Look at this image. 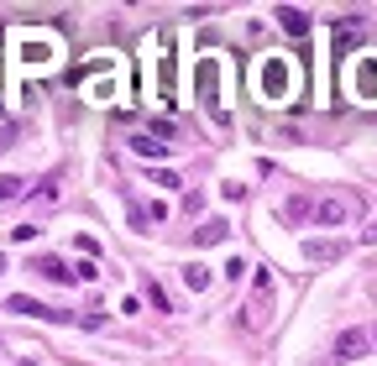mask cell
I'll return each mask as SVG.
<instances>
[{"mask_svg": "<svg viewBox=\"0 0 377 366\" xmlns=\"http://www.w3.org/2000/svg\"><path fill=\"white\" fill-rule=\"evenodd\" d=\"M37 199H43V205H52V199H58V178H43V188H32Z\"/></svg>", "mask_w": 377, "mask_h": 366, "instance_id": "ac0fdd59", "label": "cell"}, {"mask_svg": "<svg viewBox=\"0 0 377 366\" xmlns=\"http://www.w3.org/2000/svg\"><path fill=\"white\" fill-rule=\"evenodd\" d=\"M361 241H367V246H372V241H377V225H372V230H361Z\"/></svg>", "mask_w": 377, "mask_h": 366, "instance_id": "44dd1931", "label": "cell"}, {"mask_svg": "<svg viewBox=\"0 0 377 366\" xmlns=\"http://www.w3.org/2000/svg\"><path fill=\"white\" fill-rule=\"evenodd\" d=\"M372 345H377V330H372Z\"/></svg>", "mask_w": 377, "mask_h": 366, "instance_id": "603a6c76", "label": "cell"}, {"mask_svg": "<svg viewBox=\"0 0 377 366\" xmlns=\"http://www.w3.org/2000/svg\"><path fill=\"white\" fill-rule=\"evenodd\" d=\"M21 188H26V183L16 178V173H0V205H11V199H16Z\"/></svg>", "mask_w": 377, "mask_h": 366, "instance_id": "4fadbf2b", "label": "cell"}, {"mask_svg": "<svg viewBox=\"0 0 377 366\" xmlns=\"http://www.w3.org/2000/svg\"><path fill=\"white\" fill-rule=\"evenodd\" d=\"M273 21H278L288 37H304V32H309V16H304L299 6H278V11H273Z\"/></svg>", "mask_w": 377, "mask_h": 366, "instance_id": "9c48e42d", "label": "cell"}, {"mask_svg": "<svg viewBox=\"0 0 377 366\" xmlns=\"http://www.w3.org/2000/svg\"><path fill=\"white\" fill-rule=\"evenodd\" d=\"M257 89H262V100H288V89H293V69H288V58H262V69H257Z\"/></svg>", "mask_w": 377, "mask_h": 366, "instance_id": "6da1fadb", "label": "cell"}, {"mask_svg": "<svg viewBox=\"0 0 377 366\" xmlns=\"http://www.w3.org/2000/svg\"><path fill=\"white\" fill-rule=\"evenodd\" d=\"M131 152H137V157H147V162H163V157H168V147H163V137L142 131V137H131Z\"/></svg>", "mask_w": 377, "mask_h": 366, "instance_id": "30bf717a", "label": "cell"}, {"mask_svg": "<svg viewBox=\"0 0 377 366\" xmlns=\"http://www.w3.org/2000/svg\"><path fill=\"white\" fill-rule=\"evenodd\" d=\"M304 256H309V262H320V267H330V262H341V256H346V241H304Z\"/></svg>", "mask_w": 377, "mask_h": 366, "instance_id": "52a82bcc", "label": "cell"}, {"mask_svg": "<svg viewBox=\"0 0 377 366\" xmlns=\"http://www.w3.org/2000/svg\"><path fill=\"white\" fill-rule=\"evenodd\" d=\"M184 288H188V293H205V288H210V267H205V262H188V267H184Z\"/></svg>", "mask_w": 377, "mask_h": 366, "instance_id": "7c38bea8", "label": "cell"}, {"mask_svg": "<svg viewBox=\"0 0 377 366\" xmlns=\"http://www.w3.org/2000/svg\"><path fill=\"white\" fill-rule=\"evenodd\" d=\"M147 304H152V309H157V314H168V293H163V288H157V282H152V278H147Z\"/></svg>", "mask_w": 377, "mask_h": 366, "instance_id": "9a60e30c", "label": "cell"}, {"mask_svg": "<svg viewBox=\"0 0 377 366\" xmlns=\"http://www.w3.org/2000/svg\"><path fill=\"white\" fill-rule=\"evenodd\" d=\"M351 89L361 94V100H377V63H372V58H361V69H356V79H351Z\"/></svg>", "mask_w": 377, "mask_h": 366, "instance_id": "8fae6325", "label": "cell"}, {"mask_svg": "<svg viewBox=\"0 0 377 366\" xmlns=\"http://www.w3.org/2000/svg\"><path fill=\"white\" fill-rule=\"evenodd\" d=\"M152 183H157V188H179V178H173L168 168H157V173H152Z\"/></svg>", "mask_w": 377, "mask_h": 366, "instance_id": "ffe728a7", "label": "cell"}, {"mask_svg": "<svg viewBox=\"0 0 377 366\" xmlns=\"http://www.w3.org/2000/svg\"><path fill=\"white\" fill-rule=\"evenodd\" d=\"M0 273H6V251H0Z\"/></svg>", "mask_w": 377, "mask_h": 366, "instance_id": "7402d4cb", "label": "cell"}, {"mask_svg": "<svg viewBox=\"0 0 377 366\" xmlns=\"http://www.w3.org/2000/svg\"><path fill=\"white\" fill-rule=\"evenodd\" d=\"M32 273H37V278H47V282H79V278H74V267H69V262H58V256H37Z\"/></svg>", "mask_w": 377, "mask_h": 366, "instance_id": "ba28073f", "label": "cell"}, {"mask_svg": "<svg viewBox=\"0 0 377 366\" xmlns=\"http://www.w3.org/2000/svg\"><path fill=\"white\" fill-rule=\"evenodd\" d=\"M37 236H43V225H32V220H21L16 230H11V241H21V246H26V241H37Z\"/></svg>", "mask_w": 377, "mask_h": 366, "instance_id": "2e32d148", "label": "cell"}, {"mask_svg": "<svg viewBox=\"0 0 377 366\" xmlns=\"http://www.w3.org/2000/svg\"><path fill=\"white\" fill-rule=\"evenodd\" d=\"M6 314H21V319H52V324H63V319H69V309H47V304H37V298H26V293H11V298H6Z\"/></svg>", "mask_w": 377, "mask_h": 366, "instance_id": "5b68a950", "label": "cell"}, {"mask_svg": "<svg viewBox=\"0 0 377 366\" xmlns=\"http://www.w3.org/2000/svg\"><path fill=\"white\" fill-rule=\"evenodd\" d=\"M215 79H220V58H205V63H199V100H205L210 120H220V126H225V110H220V89H215Z\"/></svg>", "mask_w": 377, "mask_h": 366, "instance_id": "277c9868", "label": "cell"}, {"mask_svg": "<svg viewBox=\"0 0 377 366\" xmlns=\"http://www.w3.org/2000/svg\"><path fill=\"white\" fill-rule=\"evenodd\" d=\"M199 241H205V246L225 241V220H205V225H199Z\"/></svg>", "mask_w": 377, "mask_h": 366, "instance_id": "5bb4252c", "label": "cell"}, {"mask_svg": "<svg viewBox=\"0 0 377 366\" xmlns=\"http://www.w3.org/2000/svg\"><path fill=\"white\" fill-rule=\"evenodd\" d=\"M252 273V267L247 262H241V256H231V262H225V278H231V282H241V278H247Z\"/></svg>", "mask_w": 377, "mask_h": 366, "instance_id": "d6986e66", "label": "cell"}, {"mask_svg": "<svg viewBox=\"0 0 377 366\" xmlns=\"http://www.w3.org/2000/svg\"><path fill=\"white\" fill-rule=\"evenodd\" d=\"M367 350H372V330L351 324V330H341V335H335V345H330V361L341 366V361H356V356H367Z\"/></svg>", "mask_w": 377, "mask_h": 366, "instance_id": "3957f363", "label": "cell"}, {"mask_svg": "<svg viewBox=\"0 0 377 366\" xmlns=\"http://www.w3.org/2000/svg\"><path fill=\"white\" fill-rule=\"evenodd\" d=\"M278 220L288 225V230L309 225V220H315V194H288V199L278 205Z\"/></svg>", "mask_w": 377, "mask_h": 366, "instance_id": "8992f818", "label": "cell"}, {"mask_svg": "<svg viewBox=\"0 0 377 366\" xmlns=\"http://www.w3.org/2000/svg\"><path fill=\"white\" fill-rule=\"evenodd\" d=\"M74 278H79V282H94V278H100V267L84 256V262H74Z\"/></svg>", "mask_w": 377, "mask_h": 366, "instance_id": "e0dca14e", "label": "cell"}, {"mask_svg": "<svg viewBox=\"0 0 377 366\" xmlns=\"http://www.w3.org/2000/svg\"><path fill=\"white\" fill-rule=\"evenodd\" d=\"M367 205H356V199H341V194H325V199H315V225H325V230H335V225H346L351 215H361Z\"/></svg>", "mask_w": 377, "mask_h": 366, "instance_id": "7a4b0ae2", "label": "cell"}]
</instances>
